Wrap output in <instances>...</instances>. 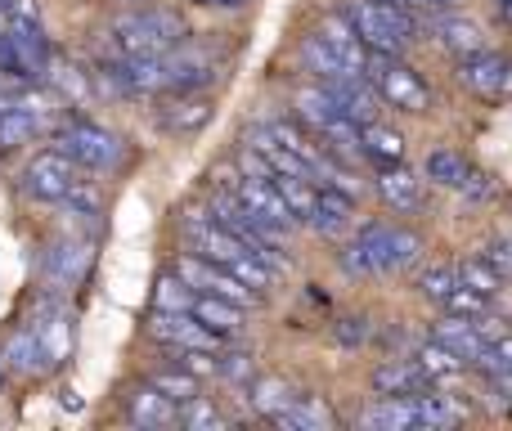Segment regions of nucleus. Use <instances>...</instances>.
<instances>
[{
  "mask_svg": "<svg viewBox=\"0 0 512 431\" xmlns=\"http://www.w3.org/2000/svg\"><path fill=\"white\" fill-rule=\"evenodd\" d=\"M180 229H185V243L194 247V256H203V261L221 265V270H230L234 279H243L252 292H265L274 283V270L261 261V256L252 252L243 238H234L230 229L221 225L216 216H203V212H189L180 220Z\"/></svg>",
  "mask_w": 512,
  "mask_h": 431,
  "instance_id": "obj_1",
  "label": "nucleus"
},
{
  "mask_svg": "<svg viewBox=\"0 0 512 431\" xmlns=\"http://www.w3.org/2000/svg\"><path fill=\"white\" fill-rule=\"evenodd\" d=\"M113 50L122 54H167L180 41H189V27L176 9L162 5H135L113 18Z\"/></svg>",
  "mask_w": 512,
  "mask_h": 431,
  "instance_id": "obj_2",
  "label": "nucleus"
},
{
  "mask_svg": "<svg viewBox=\"0 0 512 431\" xmlns=\"http://www.w3.org/2000/svg\"><path fill=\"white\" fill-rule=\"evenodd\" d=\"M346 23L355 27L364 50L391 54V59H400L405 45L418 36V18L409 14V5H391V0H351L346 5Z\"/></svg>",
  "mask_w": 512,
  "mask_h": 431,
  "instance_id": "obj_3",
  "label": "nucleus"
},
{
  "mask_svg": "<svg viewBox=\"0 0 512 431\" xmlns=\"http://www.w3.org/2000/svg\"><path fill=\"white\" fill-rule=\"evenodd\" d=\"M423 243H418L409 229H396V225H364L351 243L342 247V265L355 274H382V270H405V265L418 261Z\"/></svg>",
  "mask_w": 512,
  "mask_h": 431,
  "instance_id": "obj_4",
  "label": "nucleus"
},
{
  "mask_svg": "<svg viewBox=\"0 0 512 431\" xmlns=\"http://www.w3.org/2000/svg\"><path fill=\"white\" fill-rule=\"evenodd\" d=\"M54 149L77 162L81 171H113L126 158V144L108 126H95L86 117H72V122L54 126Z\"/></svg>",
  "mask_w": 512,
  "mask_h": 431,
  "instance_id": "obj_5",
  "label": "nucleus"
},
{
  "mask_svg": "<svg viewBox=\"0 0 512 431\" xmlns=\"http://www.w3.org/2000/svg\"><path fill=\"white\" fill-rule=\"evenodd\" d=\"M364 77H369V86L378 90L382 104L400 108V113H432V86H427V81L418 77L409 63L391 59V54H373L369 50Z\"/></svg>",
  "mask_w": 512,
  "mask_h": 431,
  "instance_id": "obj_6",
  "label": "nucleus"
},
{
  "mask_svg": "<svg viewBox=\"0 0 512 431\" xmlns=\"http://www.w3.org/2000/svg\"><path fill=\"white\" fill-rule=\"evenodd\" d=\"M212 216L221 220V225L230 229L234 238H243V243H248L265 265H270V270H283V265H288V252H283V234L265 229L261 220H256L248 207H243L239 198L230 194V189H212Z\"/></svg>",
  "mask_w": 512,
  "mask_h": 431,
  "instance_id": "obj_7",
  "label": "nucleus"
},
{
  "mask_svg": "<svg viewBox=\"0 0 512 431\" xmlns=\"http://www.w3.org/2000/svg\"><path fill=\"white\" fill-rule=\"evenodd\" d=\"M54 99L50 95H36V90H18L5 108H0V153L18 149V144L36 140L41 131H50L54 122Z\"/></svg>",
  "mask_w": 512,
  "mask_h": 431,
  "instance_id": "obj_8",
  "label": "nucleus"
},
{
  "mask_svg": "<svg viewBox=\"0 0 512 431\" xmlns=\"http://www.w3.org/2000/svg\"><path fill=\"white\" fill-rule=\"evenodd\" d=\"M27 328H32L36 346H41V364H45V369H59V364L72 355L77 328H72V315L59 306V297H54V292H45V297H41V306L32 310Z\"/></svg>",
  "mask_w": 512,
  "mask_h": 431,
  "instance_id": "obj_9",
  "label": "nucleus"
},
{
  "mask_svg": "<svg viewBox=\"0 0 512 431\" xmlns=\"http://www.w3.org/2000/svg\"><path fill=\"white\" fill-rule=\"evenodd\" d=\"M77 185H81V167L72 158H63L59 149L36 153V158L23 167V189L36 198V203H63Z\"/></svg>",
  "mask_w": 512,
  "mask_h": 431,
  "instance_id": "obj_10",
  "label": "nucleus"
},
{
  "mask_svg": "<svg viewBox=\"0 0 512 431\" xmlns=\"http://www.w3.org/2000/svg\"><path fill=\"white\" fill-rule=\"evenodd\" d=\"M216 72H221V59L212 50L180 41L176 50L162 54V95L167 90H203L216 81Z\"/></svg>",
  "mask_w": 512,
  "mask_h": 431,
  "instance_id": "obj_11",
  "label": "nucleus"
},
{
  "mask_svg": "<svg viewBox=\"0 0 512 431\" xmlns=\"http://www.w3.org/2000/svg\"><path fill=\"white\" fill-rule=\"evenodd\" d=\"M176 274L189 283L194 292H212V297H225V301H234V306H243V310H252V306H261V292H252L243 279H234L230 270H221V265H212V261H203V256H180L176 261Z\"/></svg>",
  "mask_w": 512,
  "mask_h": 431,
  "instance_id": "obj_12",
  "label": "nucleus"
},
{
  "mask_svg": "<svg viewBox=\"0 0 512 431\" xmlns=\"http://www.w3.org/2000/svg\"><path fill=\"white\" fill-rule=\"evenodd\" d=\"M225 189H230V194L239 198V203L248 207V212L261 220L265 229H274V234H283V238L297 229V216L288 212V203L279 198V189H274L270 180H261V176H234V180H225Z\"/></svg>",
  "mask_w": 512,
  "mask_h": 431,
  "instance_id": "obj_13",
  "label": "nucleus"
},
{
  "mask_svg": "<svg viewBox=\"0 0 512 431\" xmlns=\"http://www.w3.org/2000/svg\"><path fill=\"white\" fill-rule=\"evenodd\" d=\"M459 81L477 99H512V59L481 45V50L459 59Z\"/></svg>",
  "mask_w": 512,
  "mask_h": 431,
  "instance_id": "obj_14",
  "label": "nucleus"
},
{
  "mask_svg": "<svg viewBox=\"0 0 512 431\" xmlns=\"http://www.w3.org/2000/svg\"><path fill=\"white\" fill-rule=\"evenodd\" d=\"M427 180H432V185L454 189V194H468V198H490L495 194L490 176H481V171L454 149H436L432 158H427Z\"/></svg>",
  "mask_w": 512,
  "mask_h": 431,
  "instance_id": "obj_15",
  "label": "nucleus"
},
{
  "mask_svg": "<svg viewBox=\"0 0 512 431\" xmlns=\"http://www.w3.org/2000/svg\"><path fill=\"white\" fill-rule=\"evenodd\" d=\"M212 122V95L203 90H167L158 104V126L167 135H198Z\"/></svg>",
  "mask_w": 512,
  "mask_h": 431,
  "instance_id": "obj_16",
  "label": "nucleus"
},
{
  "mask_svg": "<svg viewBox=\"0 0 512 431\" xmlns=\"http://www.w3.org/2000/svg\"><path fill=\"white\" fill-rule=\"evenodd\" d=\"M90 270V243L81 238H59V243L45 247L41 256V274L50 283V292H63V288H77Z\"/></svg>",
  "mask_w": 512,
  "mask_h": 431,
  "instance_id": "obj_17",
  "label": "nucleus"
},
{
  "mask_svg": "<svg viewBox=\"0 0 512 431\" xmlns=\"http://www.w3.org/2000/svg\"><path fill=\"white\" fill-rule=\"evenodd\" d=\"M149 333L158 337V342L176 346V351H185V346H198V351H221V337L207 333L189 310H158V315L149 319Z\"/></svg>",
  "mask_w": 512,
  "mask_h": 431,
  "instance_id": "obj_18",
  "label": "nucleus"
},
{
  "mask_svg": "<svg viewBox=\"0 0 512 431\" xmlns=\"http://www.w3.org/2000/svg\"><path fill=\"white\" fill-rule=\"evenodd\" d=\"M319 86L333 95V104L342 108V117H351V122H373L378 117V90L369 86V77H355V72H337V77L319 81Z\"/></svg>",
  "mask_w": 512,
  "mask_h": 431,
  "instance_id": "obj_19",
  "label": "nucleus"
},
{
  "mask_svg": "<svg viewBox=\"0 0 512 431\" xmlns=\"http://www.w3.org/2000/svg\"><path fill=\"white\" fill-rule=\"evenodd\" d=\"M432 337H436L441 346H450V351L459 355L463 364L477 360V355L486 351V342H490L486 328H481V319H468V315H445L441 324L432 328Z\"/></svg>",
  "mask_w": 512,
  "mask_h": 431,
  "instance_id": "obj_20",
  "label": "nucleus"
},
{
  "mask_svg": "<svg viewBox=\"0 0 512 431\" xmlns=\"http://www.w3.org/2000/svg\"><path fill=\"white\" fill-rule=\"evenodd\" d=\"M189 315H194L207 333L221 337V342H225V337H239L243 333V306H234V301H225V297H212V292H194Z\"/></svg>",
  "mask_w": 512,
  "mask_h": 431,
  "instance_id": "obj_21",
  "label": "nucleus"
},
{
  "mask_svg": "<svg viewBox=\"0 0 512 431\" xmlns=\"http://www.w3.org/2000/svg\"><path fill=\"white\" fill-rule=\"evenodd\" d=\"M423 189L427 180H418L414 171H405L396 162V167H378V194L387 207H396V212H414V207H423Z\"/></svg>",
  "mask_w": 512,
  "mask_h": 431,
  "instance_id": "obj_22",
  "label": "nucleus"
},
{
  "mask_svg": "<svg viewBox=\"0 0 512 431\" xmlns=\"http://www.w3.org/2000/svg\"><path fill=\"white\" fill-rule=\"evenodd\" d=\"M176 414H180V405L176 400H167L158 387H135L131 391V400H126V418H131L135 427H171L176 423Z\"/></svg>",
  "mask_w": 512,
  "mask_h": 431,
  "instance_id": "obj_23",
  "label": "nucleus"
},
{
  "mask_svg": "<svg viewBox=\"0 0 512 431\" xmlns=\"http://www.w3.org/2000/svg\"><path fill=\"white\" fill-rule=\"evenodd\" d=\"M355 198H346L342 189H328V185H319L315 189V212H310L306 225H315L319 234H328V238H337L346 225H351V212H355Z\"/></svg>",
  "mask_w": 512,
  "mask_h": 431,
  "instance_id": "obj_24",
  "label": "nucleus"
},
{
  "mask_svg": "<svg viewBox=\"0 0 512 431\" xmlns=\"http://www.w3.org/2000/svg\"><path fill=\"white\" fill-rule=\"evenodd\" d=\"M328 41V50L342 59V68L346 72H355V77H364V63H369V50H364V41L355 36V27L346 23V14L342 18H328L324 23V32H319Z\"/></svg>",
  "mask_w": 512,
  "mask_h": 431,
  "instance_id": "obj_25",
  "label": "nucleus"
},
{
  "mask_svg": "<svg viewBox=\"0 0 512 431\" xmlns=\"http://www.w3.org/2000/svg\"><path fill=\"white\" fill-rule=\"evenodd\" d=\"M360 427H369V431H405V427H418L414 396H382L378 405H369L360 414Z\"/></svg>",
  "mask_w": 512,
  "mask_h": 431,
  "instance_id": "obj_26",
  "label": "nucleus"
},
{
  "mask_svg": "<svg viewBox=\"0 0 512 431\" xmlns=\"http://www.w3.org/2000/svg\"><path fill=\"white\" fill-rule=\"evenodd\" d=\"M360 144H364V158H373L378 167H396V162H405V135L391 131V126H382L378 117L360 126Z\"/></svg>",
  "mask_w": 512,
  "mask_h": 431,
  "instance_id": "obj_27",
  "label": "nucleus"
},
{
  "mask_svg": "<svg viewBox=\"0 0 512 431\" xmlns=\"http://www.w3.org/2000/svg\"><path fill=\"white\" fill-rule=\"evenodd\" d=\"M427 382H432V378H427L414 360L373 369V391H378V396H418V391H427Z\"/></svg>",
  "mask_w": 512,
  "mask_h": 431,
  "instance_id": "obj_28",
  "label": "nucleus"
},
{
  "mask_svg": "<svg viewBox=\"0 0 512 431\" xmlns=\"http://www.w3.org/2000/svg\"><path fill=\"white\" fill-rule=\"evenodd\" d=\"M436 41H441L450 54H459V59H463V54H472V50H481V45H486V32H481V23L454 14V18H436Z\"/></svg>",
  "mask_w": 512,
  "mask_h": 431,
  "instance_id": "obj_29",
  "label": "nucleus"
},
{
  "mask_svg": "<svg viewBox=\"0 0 512 431\" xmlns=\"http://www.w3.org/2000/svg\"><path fill=\"white\" fill-rule=\"evenodd\" d=\"M0 364H5L9 373H45V364H41V346H36L32 328H18V333H9V337H5Z\"/></svg>",
  "mask_w": 512,
  "mask_h": 431,
  "instance_id": "obj_30",
  "label": "nucleus"
},
{
  "mask_svg": "<svg viewBox=\"0 0 512 431\" xmlns=\"http://www.w3.org/2000/svg\"><path fill=\"white\" fill-rule=\"evenodd\" d=\"M297 396H301V391L288 387L283 378H256L252 387H248V405L256 409V414H265V418L283 414V409H288Z\"/></svg>",
  "mask_w": 512,
  "mask_h": 431,
  "instance_id": "obj_31",
  "label": "nucleus"
},
{
  "mask_svg": "<svg viewBox=\"0 0 512 431\" xmlns=\"http://www.w3.org/2000/svg\"><path fill=\"white\" fill-rule=\"evenodd\" d=\"M270 423L292 427V431H324V427H333V414H328L315 396H297L288 409H283V414H274Z\"/></svg>",
  "mask_w": 512,
  "mask_h": 431,
  "instance_id": "obj_32",
  "label": "nucleus"
},
{
  "mask_svg": "<svg viewBox=\"0 0 512 431\" xmlns=\"http://www.w3.org/2000/svg\"><path fill=\"white\" fill-rule=\"evenodd\" d=\"M414 364L427 373V378H459L468 364L459 360V355L450 351V346H441L436 337H427V342H418L414 346Z\"/></svg>",
  "mask_w": 512,
  "mask_h": 431,
  "instance_id": "obj_33",
  "label": "nucleus"
},
{
  "mask_svg": "<svg viewBox=\"0 0 512 431\" xmlns=\"http://www.w3.org/2000/svg\"><path fill=\"white\" fill-rule=\"evenodd\" d=\"M297 117L310 126V131H324V126H333L337 117H342V108L333 104V95H328L324 86H306L297 95Z\"/></svg>",
  "mask_w": 512,
  "mask_h": 431,
  "instance_id": "obj_34",
  "label": "nucleus"
},
{
  "mask_svg": "<svg viewBox=\"0 0 512 431\" xmlns=\"http://www.w3.org/2000/svg\"><path fill=\"white\" fill-rule=\"evenodd\" d=\"M45 77H50V86L59 90L63 99H72V104H86V99H90V72H81L77 63L50 59V63H45Z\"/></svg>",
  "mask_w": 512,
  "mask_h": 431,
  "instance_id": "obj_35",
  "label": "nucleus"
},
{
  "mask_svg": "<svg viewBox=\"0 0 512 431\" xmlns=\"http://www.w3.org/2000/svg\"><path fill=\"white\" fill-rule=\"evenodd\" d=\"M459 283H468L481 297H499V292H504V274H499L486 256H468V261L459 265Z\"/></svg>",
  "mask_w": 512,
  "mask_h": 431,
  "instance_id": "obj_36",
  "label": "nucleus"
},
{
  "mask_svg": "<svg viewBox=\"0 0 512 431\" xmlns=\"http://www.w3.org/2000/svg\"><path fill=\"white\" fill-rule=\"evenodd\" d=\"M149 387H158L167 400H176V405H185V400H194L198 396V378L194 373H185L180 364H171V369H158L149 378Z\"/></svg>",
  "mask_w": 512,
  "mask_h": 431,
  "instance_id": "obj_37",
  "label": "nucleus"
},
{
  "mask_svg": "<svg viewBox=\"0 0 512 431\" xmlns=\"http://www.w3.org/2000/svg\"><path fill=\"white\" fill-rule=\"evenodd\" d=\"M301 63H306V72H315L319 81H328V77H337V72H346L342 68V59H337L333 50H328V41L324 36H306V45H301Z\"/></svg>",
  "mask_w": 512,
  "mask_h": 431,
  "instance_id": "obj_38",
  "label": "nucleus"
},
{
  "mask_svg": "<svg viewBox=\"0 0 512 431\" xmlns=\"http://www.w3.org/2000/svg\"><path fill=\"white\" fill-rule=\"evenodd\" d=\"M414 414H418V427H454V423H463V414L450 405V400L427 396V391H418L414 396Z\"/></svg>",
  "mask_w": 512,
  "mask_h": 431,
  "instance_id": "obj_39",
  "label": "nucleus"
},
{
  "mask_svg": "<svg viewBox=\"0 0 512 431\" xmlns=\"http://www.w3.org/2000/svg\"><path fill=\"white\" fill-rule=\"evenodd\" d=\"M414 283L427 301H445L454 288H459V265H427V270H418Z\"/></svg>",
  "mask_w": 512,
  "mask_h": 431,
  "instance_id": "obj_40",
  "label": "nucleus"
},
{
  "mask_svg": "<svg viewBox=\"0 0 512 431\" xmlns=\"http://www.w3.org/2000/svg\"><path fill=\"white\" fill-rule=\"evenodd\" d=\"M176 423H185V427H194V431H221L225 427V414L212 405V400L194 396V400H185V405H180Z\"/></svg>",
  "mask_w": 512,
  "mask_h": 431,
  "instance_id": "obj_41",
  "label": "nucleus"
},
{
  "mask_svg": "<svg viewBox=\"0 0 512 431\" xmlns=\"http://www.w3.org/2000/svg\"><path fill=\"white\" fill-rule=\"evenodd\" d=\"M153 301H158V310H189V301H194V288H189L185 279H180L176 270L162 274L158 279V292H153Z\"/></svg>",
  "mask_w": 512,
  "mask_h": 431,
  "instance_id": "obj_42",
  "label": "nucleus"
},
{
  "mask_svg": "<svg viewBox=\"0 0 512 431\" xmlns=\"http://www.w3.org/2000/svg\"><path fill=\"white\" fill-rule=\"evenodd\" d=\"M472 364H481V373H512V337H490L486 342V351L477 355Z\"/></svg>",
  "mask_w": 512,
  "mask_h": 431,
  "instance_id": "obj_43",
  "label": "nucleus"
},
{
  "mask_svg": "<svg viewBox=\"0 0 512 431\" xmlns=\"http://www.w3.org/2000/svg\"><path fill=\"white\" fill-rule=\"evenodd\" d=\"M486 301H490V297H481V292H472L468 283H459V288H454L450 297L441 301V306L450 310V315H468V319H481V315H486Z\"/></svg>",
  "mask_w": 512,
  "mask_h": 431,
  "instance_id": "obj_44",
  "label": "nucleus"
},
{
  "mask_svg": "<svg viewBox=\"0 0 512 431\" xmlns=\"http://www.w3.org/2000/svg\"><path fill=\"white\" fill-rule=\"evenodd\" d=\"M171 364H180L185 373H194L198 382H203V378H216V351H198V346H185V351L171 355Z\"/></svg>",
  "mask_w": 512,
  "mask_h": 431,
  "instance_id": "obj_45",
  "label": "nucleus"
},
{
  "mask_svg": "<svg viewBox=\"0 0 512 431\" xmlns=\"http://www.w3.org/2000/svg\"><path fill=\"white\" fill-rule=\"evenodd\" d=\"M63 207H68V216H77V220H90V225H95V220H99V194H95V189L86 185V180H81V185L72 189L68 198H63Z\"/></svg>",
  "mask_w": 512,
  "mask_h": 431,
  "instance_id": "obj_46",
  "label": "nucleus"
},
{
  "mask_svg": "<svg viewBox=\"0 0 512 431\" xmlns=\"http://www.w3.org/2000/svg\"><path fill=\"white\" fill-rule=\"evenodd\" d=\"M252 373V355L234 351V355H216V378H230V382H243Z\"/></svg>",
  "mask_w": 512,
  "mask_h": 431,
  "instance_id": "obj_47",
  "label": "nucleus"
},
{
  "mask_svg": "<svg viewBox=\"0 0 512 431\" xmlns=\"http://www.w3.org/2000/svg\"><path fill=\"white\" fill-rule=\"evenodd\" d=\"M486 261L508 279V274H512V238H495V243L486 247Z\"/></svg>",
  "mask_w": 512,
  "mask_h": 431,
  "instance_id": "obj_48",
  "label": "nucleus"
},
{
  "mask_svg": "<svg viewBox=\"0 0 512 431\" xmlns=\"http://www.w3.org/2000/svg\"><path fill=\"white\" fill-rule=\"evenodd\" d=\"M333 337H337V342H346V346H360L364 337H369V319H342Z\"/></svg>",
  "mask_w": 512,
  "mask_h": 431,
  "instance_id": "obj_49",
  "label": "nucleus"
},
{
  "mask_svg": "<svg viewBox=\"0 0 512 431\" xmlns=\"http://www.w3.org/2000/svg\"><path fill=\"white\" fill-rule=\"evenodd\" d=\"M405 5H423V9H450V5H459V0H405Z\"/></svg>",
  "mask_w": 512,
  "mask_h": 431,
  "instance_id": "obj_50",
  "label": "nucleus"
},
{
  "mask_svg": "<svg viewBox=\"0 0 512 431\" xmlns=\"http://www.w3.org/2000/svg\"><path fill=\"white\" fill-rule=\"evenodd\" d=\"M207 5H221V9H239V5H248V0H207Z\"/></svg>",
  "mask_w": 512,
  "mask_h": 431,
  "instance_id": "obj_51",
  "label": "nucleus"
},
{
  "mask_svg": "<svg viewBox=\"0 0 512 431\" xmlns=\"http://www.w3.org/2000/svg\"><path fill=\"white\" fill-rule=\"evenodd\" d=\"M5 5H9V0H0V14H5Z\"/></svg>",
  "mask_w": 512,
  "mask_h": 431,
  "instance_id": "obj_52",
  "label": "nucleus"
},
{
  "mask_svg": "<svg viewBox=\"0 0 512 431\" xmlns=\"http://www.w3.org/2000/svg\"><path fill=\"white\" fill-rule=\"evenodd\" d=\"M0 382H5V364H0Z\"/></svg>",
  "mask_w": 512,
  "mask_h": 431,
  "instance_id": "obj_53",
  "label": "nucleus"
},
{
  "mask_svg": "<svg viewBox=\"0 0 512 431\" xmlns=\"http://www.w3.org/2000/svg\"><path fill=\"white\" fill-rule=\"evenodd\" d=\"M131 5H144V0H131Z\"/></svg>",
  "mask_w": 512,
  "mask_h": 431,
  "instance_id": "obj_54",
  "label": "nucleus"
}]
</instances>
